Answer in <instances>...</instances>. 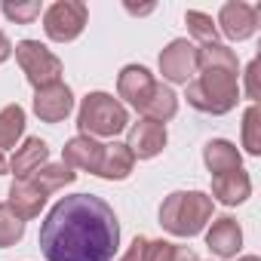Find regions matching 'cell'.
Segmentation results:
<instances>
[{
  "instance_id": "2",
  "label": "cell",
  "mask_w": 261,
  "mask_h": 261,
  "mask_svg": "<svg viewBox=\"0 0 261 261\" xmlns=\"http://www.w3.org/2000/svg\"><path fill=\"white\" fill-rule=\"evenodd\" d=\"M197 77L188 83V105L200 114H227L240 101V62L224 43H206L197 49Z\"/></svg>"
},
{
  "instance_id": "19",
  "label": "cell",
  "mask_w": 261,
  "mask_h": 261,
  "mask_svg": "<svg viewBox=\"0 0 261 261\" xmlns=\"http://www.w3.org/2000/svg\"><path fill=\"white\" fill-rule=\"evenodd\" d=\"M142 114H145V120H154V123H166V120H172V117L178 114V95H175L169 86L157 83V86H154V92H151V98L145 101Z\"/></svg>"
},
{
  "instance_id": "4",
  "label": "cell",
  "mask_w": 261,
  "mask_h": 261,
  "mask_svg": "<svg viewBox=\"0 0 261 261\" xmlns=\"http://www.w3.org/2000/svg\"><path fill=\"white\" fill-rule=\"evenodd\" d=\"M77 126H80V136L114 139L117 133H123V129L129 126V114H126V108L114 95H108V92H89L80 101Z\"/></svg>"
},
{
  "instance_id": "13",
  "label": "cell",
  "mask_w": 261,
  "mask_h": 261,
  "mask_svg": "<svg viewBox=\"0 0 261 261\" xmlns=\"http://www.w3.org/2000/svg\"><path fill=\"white\" fill-rule=\"evenodd\" d=\"M206 246L218 258H237V252L243 249V230H240L237 218H230V215L215 218L212 227L206 230Z\"/></svg>"
},
{
  "instance_id": "9",
  "label": "cell",
  "mask_w": 261,
  "mask_h": 261,
  "mask_svg": "<svg viewBox=\"0 0 261 261\" xmlns=\"http://www.w3.org/2000/svg\"><path fill=\"white\" fill-rule=\"evenodd\" d=\"M169 136H166V126L163 123H154V120H139L129 126V136H126V148L133 151L136 160H151L157 157L163 148H166Z\"/></svg>"
},
{
  "instance_id": "31",
  "label": "cell",
  "mask_w": 261,
  "mask_h": 261,
  "mask_svg": "<svg viewBox=\"0 0 261 261\" xmlns=\"http://www.w3.org/2000/svg\"><path fill=\"white\" fill-rule=\"evenodd\" d=\"M126 13H133V16H148V13H154V4H148V7H133V4H126Z\"/></svg>"
},
{
  "instance_id": "16",
  "label": "cell",
  "mask_w": 261,
  "mask_h": 261,
  "mask_svg": "<svg viewBox=\"0 0 261 261\" xmlns=\"http://www.w3.org/2000/svg\"><path fill=\"white\" fill-rule=\"evenodd\" d=\"M49 160V145L43 139H25L22 148H16V157L10 163V172L16 178H31L40 166H46Z\"/></svg>"
},
{
  "instance_id": "14",
  "label": "cell",
  "mask_w": 261,
  "mask_h": 261,
  "mask_svg": "<svg viewBox=\"0 0 261 261\" xmlns=\"http://www.w3.org/2000/svg\"><path fill=\"white\" fill-rule=\"evenodd\" d=\"M46 194L31 181V178H16L10 185V209L22 218V221H31L40 215V209L46 206Z\"/></svg>"
},
{
  "instance_id": "5",
  "label": "cell",
  "mask_w": 261,
  "mask_h": 261,
  "mask_svg": "<svg viewBox=\"0 0 261 261\" xmlns=\"http://www.w3.org/2000/svg\"><path fill=\"white\" fill-rule=\"evenodd\" d=\"M13 53H16V62H19L25 80L34 89H43V86L62 80V59L56 53H49L40 40H19L13 46Z\"/></svg>"
},
{
  "instance_id": "23",
  "label": "cell",
  "mask_w": 261,
  "mask_h": 261,
  "mask_svg": "<svg viewBox=\"0 0 261 261\" xmlns=\"http://www.w3.org/2000/svg\"><path fill=\"white\" fill-rule=\"evenodd\" d=\"M243 148L252 157L261 154V111H258V105H249L243 114Z\"/></svg>"
},
{
  "instance_id": "33",
  "label": "cell",
  "mask_w": 261,
  "mask_h": 261,
  "mask_svg": "<svg viewBox=\"0 0 261 261\" xmlns=\"http://www.w3.org/2000/svg\"><path fill=\"white\" fill-rule=\"evenodd\" d=\"M237 261H261L258 255H243V258H237Z\"/></svg>"
},
{
  "instance_id": "22",
  "label": "cell",
  "mask_w": 261,
  "mask_h": 261,
  "mask_svg": "<svg viewBox=\"0 0 261 261\" xmlns=\"http://www.w3.org/2000/svg\"><path fill=\"white\" fill-rule=\"evenodd\" d=\"M25 237V221L10 209V203H0V249H10Z\"/></svg>"
},
{
  "instance_id": "24",
  "label": "cell",
  "mask_w": 261,
  "mask_h": 261,
  "mask_svg": "<svg viewBox=\"0 0 261 261\" xmlns=\"http://www.w3.org/2000/svg\"><path fill=\"white\" fill-rule=\"evenodd\" d=\"M185 25H188L191 37L200 40L203 46H206V43H218V40H215L218 31H215L212 16H206V13H200V10H188V13H185Z\"/></svg>"
},
{
  "instance_id": "3",
  "label": "cell",
  "mask_w": 261,
  "mask_h": 261,
  "mask_svg": "<svg viewBox=\"0 0 261 261\" xmlns=\"http://www.w3.org/2000/svg\"><path fill=\"white\" fill-rule=\"evenodd\" d=\"M215 203L203 191H175L160 206V224L172 237H197L212 218Z\"/></svg>"
},
{
  "instance_id": "1",
  "label": "cell",
  "mask_w": 261,
  "mask_h": 261,
  "mask_svg": "<svg viewBox=\"0 0 261 261\" xmlns=\"http://www.w3.org/2000/svg\"><path fill=\"white\" fill-rule=\"evenodd\" d=\"M46 261H114L120 249V221L95 194L62 197L40 224Z\"/></svg>"
},
{
  "instance_id": "7",
  "label": "cell",
  "mask_w": 261,
  "mask_h": 261,
  "mask_svg": "<svg viewBox=\"0 0 261 261\" xmlns=\"http://www.w3.org/2000/svg\"><path fill=\"white\" fill-rule=\"evenodd\" d=\"M160 74L169 83H191L197 77V46L185 37L172 40L163 53H160Z\"/></svg>"
},
{
  "instance_id": "20",
  "label": "cell",
  "mask_w": 261,
  "mask_h": 261,
  "mask_svg": "<svg viewBox=\"0 0 261 261\" xmlns=\"http://www.w3.org/2000/svg\"><path fill=\"white\" fill-rule=\"evenodd\" d=\"M74 178H77V172L68 169L65 163H46V166H40V169L31 175V181H34L46 197L56 194V191H62V188H68Z\"/></svg>"
},
{
  "instance_id": "18",
  "label": "cell",
  "mask_w": 261,
  "mask_h": 261,
  "mask_svg": "<svg viewBox=\"0 0 261 261\" xmlns=\"http://www.w3.org/2000/svg\"><path fill=\"white\" fill-rule=\"evenodd\" d=\"M133 166H136V157L123 142H114V145H105V157H101V166H98V175L108 178V181H123L133 175Z\"/></svg>"
},
{
  "instance_id": "32",
  "label": "cell",
  "mask_w": 261,
  "mask_h": 261,
  "mask_svg": "<svg viewBox=\"0 0 261 261\" xmlns=\"http://www.w3.org/2000/svg\"><path fill=\"white\" fill-rule=\"evenodd\" d=\"M10 169V163H7V157H4V151H0V175H4Z\"/></svg>"
},
{
  "instance_id": "8",
  "label": "cell",
  "mask_w": 261,
  "mask_h": 261,
  "mask_svg": "<svg viewBox=\"0 0 261 261\" xmlns=\"http://www.w3.org/2000/svg\"><path fill=\"white\" fill-rule=\"evenodd\" d=\"M258 16L261 10L258 7H249V4H240V0H233V4H224L221 13H218V28L227 40H249L255 31H258Z\"/></svg>"
},
{
  "instance_id": "12",
  "label": "cell",
  "mask_w": 261,
  "mask_h": 261,
  "mask_svg": "<svg viewBox=\"0 0 261 261\" xmlns=\"http://www.w3.org/2000/svg\"><path fill=\"white\" fill-rule=\"evenodd\" d=\"M101 157H105V145L95 142L92 136H74L62 151V163L68 169H83V172H92V175H98Z\"/></svg>"
},
{
  "instance_id": "25",
  "label": "cell",
  "mask_w": 261,
  "mask_h": 261,
  "mask_svg": "<svg viewBox=\"0 0 261 261\" xmlns=\"http://www.w3.org/2000/svg\"><path fill=\"white\" fill-rule=\"evenodd\" d=\"M0 10H4V16L7 19H13L16 25H31L37 16H40V4H37V0H31V4H4V7H0Z\"/></svg>"
},
{
  "instance_id": "29",
  "label": "cell",
  "mask_w": 261,
  "mask_h": 261,
  "mask_svg": "<svg viewBox=\"0 0 261 261\" xmlns=\"http://www.w3.org/2000/svg\"><path fill=\"white\" fill-rule=\"evenodd\" d=\"M172 261H200V258H197L194 249H188V246H175V258H172Z\"/></svg>"
},
{
  "instance_id": "27",
  "label": "cell",
  "mask_w": 261,
  "mask_h": 261,
  "mask_svg": "<svg viewBox=\"0 0 261 261\" xmlns=\"http://www.w3.org/2000/svg\"><path fill=\"white\" fill-rule=\"evenodd\" d=\"M145 243H148V237H136L133 243H129V249H126V255H123L120 261H142V249H145Z\"/></svg>"
},
{
  "instance_id": "30",
  "label": "cell",
  "mask_w": 261,
  "mask_h": 261,
  "mask_svg": "<svg viewBox=\"0 0 261 261\" xmlns=\"http://www.w3.org/2000/svg\"><path fill=\"white\" fill-rule=\"evenodd\" d=\"M10 56H13V43H10V37L4 31H0V65H4Z\"/></svg>"
},
{
  "instance_id": "28",
  "label": "cell",
  "mask_w": 261,
  "mask_h": 261,
  "mask_svg": "<svg viewBox=\"0 0 261 261\" xmlns=\"http://www.w3.org/2000/svg\"><path fill=\"white\" fill-rule=\"evenodd\" d=\"M255 77H258V59H252L249 62V71H246V92H249V98H258V83H255Z\"/></svg>"
},
{
  "instance_id": "15",
  "label": "cell",
  "mask_w": 261,
  "mask_h": 261,
  "mask_svg": "<svg viewBox=\"0 0 261 261\" xmlns=\"http://www.w3.org/2000/svg\"><path fill=\"white\" fill-rule=\"evenodd\" d=\"M252 194V178L249 172L243 169H233V172H224V175H212V197L224 206H237V203H246Z\"/></svg>"
},
{
  "instance_id": "21",
  "label": "cell",
  "mask_w": 261,
  "mask_h": 261,
  "mask_svg": "<svg viewBox=\"0 0 261 261\" xmlns=\"http://www.w3.org/2000/svg\"><path fill=\"white\" fill-rule=\"evenodd\" d=\"M25 136V108L22 105H7L0 111V151L16 148V142Z\"/></svg>"
},
{
  "instance_id": "11",
  "label": "cell",
  "mask_w": 261,
  "mask_h": 261,
  "mask_svg": "<svg viewBox=\"0 0 261 261\" xmlns=\"http://www.w3.org/2000/svg\"><path fill=\"white\" fill-rule=\"evenodd\" d=\"M154 86H157V80H154V74H151L145 65H126V68L120 71V77H117V92H120V98H126L136 111L145 108V101L151 98Z\"/></svg>"
},
{
  "instance_id": "10",
  "label": "cell",
  "mask_w": 261,
  "mask_h": 261,
  "mask_svg": "<svg viewBox=\"0 0 261 261\" xmlns=\"http://www.w3.org/2000/svg\"><path fill=\"white\" fill-rule=\"evenodd\" d=\"M71 111H74V92L68 83L59 80L34 92V114L43 123H62Z\"/></svg>"
},
{
  "instance_id": "6",
  "label": "cell",
  "mask_w": 261,
  "mask_h": 261,
  "mask_svg": "<svg viewBox=\"0 0 261 261\" xmlns=\"http://www.w3.org/2000/svg\"><path fill=\"white\" fill-rule=\"evenodd\" d=\"M89 19V10L83 0H59L43 13V31L56 43H71L83 34Z\"/></svg>"
},
{
  "instance_id": "26",
  "label": "cell",
  "mask_w": 261,
  "mask_h": 261,
  "mask_svg": "<svg viewBox=\"0 0 261 261\" xmlns=\"http://www.w3.org/2000/svg\"><path fill=\"white\" fill-rule=\"evenodd\" d=\"M175 258V243L169 240H148L142 249V261H172Z\"/></svg>"
},
{
  "instance_id": "17",
  "label": "cell",
  "mask_w": 261,
  "mask_h": 261,
  "mask_svg": "<svg viewBox=\"0 0 261 261\" xmlns=\"http://www.w3.org/2000/svg\"><path fill=\"white\" fill-rule=\"evenodd\" d=\"M203 163L212 175H224V172H233V169H243V157L237 151L233 142L227 139H212L206 148H203Z\"/></svg>"
}]
</instances>
